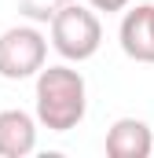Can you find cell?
I'll return each instance as SVG.
<instances>
[{"label": "cell", "instance_id": "obj_7", "mask_svg": "<svg viewBox=\"0 0 154 158\" xmlns=\"http://www.w3.org/2000/svg\"><path fill=\"white\" fill-rule=\"evenodd\" d=\"M66 4H74V0H18V11L30 22H51Z\"/></svg>", "mask_w": 154, "mask_h": 158}, {"label": "cell", "instance_id": "obj_1", "mask_svg": "<svg viewBox=\"0 0 154 158\" xmlns=\"http://www.w3.org/2000/svg\"><path fill=\"white\" fill-rule=\"evenodd\" d=\"M33 114H37L40 129H48V132L77 129L84 121V114H88L84 74L74 70L70 63L44 66L37 74V88H33Z\"/></svg>", "mask_w": 154, "mask_h": 158}, {"label": "cell", "instance_id": "obj_8", "mask_svg": "<svg viewBox=\"0 0 154 158\" xmlns=\"http://www.w3.org/2000/svg\"><path fill=\"white\" fill-rule=\"evenodd\" d=\"M88 7H95V11H107V15H114V11H125L132 0H84Z\"/></svg>", "mask_w": 154, "mask_h": 158}, {"label": "cell", "instance_id": "obj_4", "mask_svg": "<svg viewBox=\"0 0 154 158\" xmlns=\"http://www.w3.org/2000/svg\"><path fill=\"white\" fill-rule=\"evenodd\" d=\"M117 44L132 63H154V0L121 11Z\"/></svg>", "mask_w": 154, "mask_h": 158}, {"label": "cell", "instance_id": "obj_5", "mask_svg": "<svg viewBox=\"0 0 154 158\" xmlns=\"http://www.w3.org/2000/svg\"><path fill=\"white\" fill-rule=\"evenodd\" d=\"M37 114L22 107L0 110V158H30L37 151Z\"/></svg>", "mask_w": 154, "mask_h": 158}, {"label": "cell", "instance_id": "obj_2", "mask_svg": "<svg viewBox=\"0 0 154 158\" xmlns=\"http://www.w3.org/2000/svg\"><path fill=\"white\" fill-rule=\"evenodd\" d=\"M48 37H51V48L66 63H88L103 44V22H99L95 7L74 0L48 22Z\"/></svg>", "mask_w": 154, "mask_h": 158}, {"label": "cell", "instance_id": "obj_6", "mask_svg": "<svg viewBox=\"0 0 154 158\" xmlns=\"http://www.w3.org/2000/svg\"><path fill=\"white\" fill-rule=\"evenodd\" d=\"M110 158H151L154 155V132L143 118H117L107 129L103 140Z\"/></svg>", "mask_w": 154, "mask_h": 158}, {"label": "cell", "instance_id": "obj_3", "mask_svg": "<svg viewBox=\"0 0 154 158\" xmlns=\"http://www.w3.org/2000/svg\"><path fill=\"white\" fill-rule=\"evenodd\" d=\"M48 66V37L37 22L7 26L0 33V77L4 81H30Z\"/></svg>", "mask_w": 154, "mask_h": 158}]
</instances>
